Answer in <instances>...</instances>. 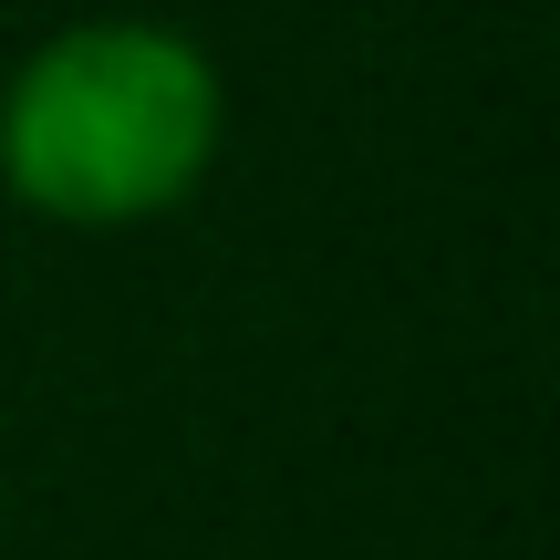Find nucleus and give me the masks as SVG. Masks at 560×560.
Listing matches in <instances>:
<instances>
[{
    "label": "nucleus",
    "mask_w": 560,
    "mask_h": 560,
    "mask_svg": "<svg viewBox=\"0 0 560 560\" xmlns=\"http://www.w3.org/2000/svg\"><path fill=\"white\" fill-rule=\"evenodd\" d=\"M219 156V73L166 21H73L0 94V177L73 229L177 208Z\"/></svg>",
    "instance_id": "f257e3e1"
}]
</instances>
